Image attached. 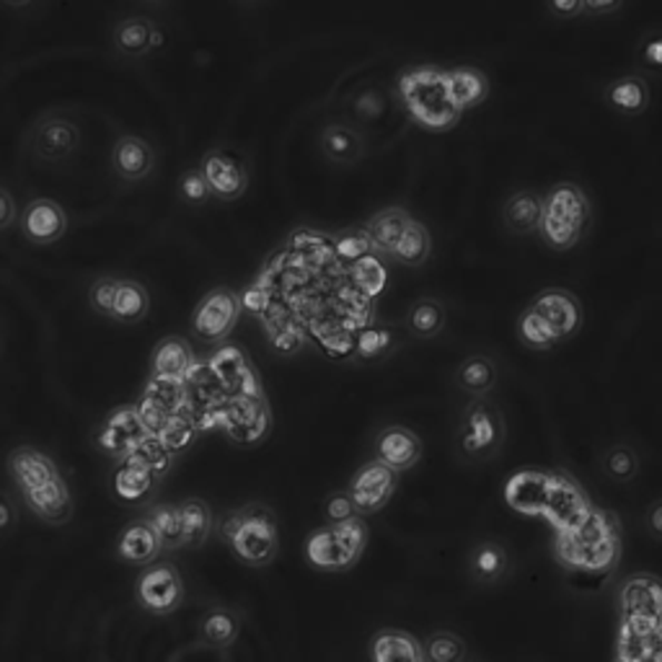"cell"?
I'll return each mask as SVG.
<instances>
[{"label": "cell", "mask_w": 662, "mask_h": 662, "mask_svg": "<svg viewBox=\"0 0 662 662\" xmlns=\"http://www.w3.org/2000/svg\"><path fill=\"white\" fill-rule=\"evenodd\" d=\"M273 425V414L265 394L228 396L220 412V427L238 445H254L267 435Z\"/></svg>", "instance_id": "cell-9"}, {"label": "cell", "mask_w": 662, "mask_h": 662, "mask_svg": "<svg viewBox=\"0 0 662 662\" xmlns=\"http://www.w3.org/2000/svg\"><path fill=\"white\" fill-rule=\"evenodd\" d=\"M117 290H119V277H111V275L96 277L89 287V306L93 308V314L111 318V308H115Z\"/></svg>", "instance_id": "cell-51"}, {"label": "cell", "mask_w": 662, "mask_h": 662, "mask_svg": "<svg viewBox=\"0 0 662 662\" xmlns=\"http://www.w3.org/2000/svg\"><path fill=\"white\" fill-rule=\"evenodd\" d=\"M158 486V474L140 456H127L117 464L111 474V492L125 505H138L146 502Z\"/></svg>", "instance_id": "cell-25"}, {"label": "cell", "mask_w": 662, "mask_h": 662, "mask_svg": "<svg viewBox=\"0 0 662 662\" xmlns=\"http://www.w3.org/2000/svg\"><path fill=\"white\" fill-rule=\"evenodd\" d=\"M241 298V310H254V314H265V310L269 308V290H265V287H249L244 295H238Z\"/></svg>", "instance_id": "cell-58"}, {"label": "cell", "mask_w": 662, "mask_h": 662, "mask_svg": "<svg viewBox=\"0 0 662 662\" xmlns=\"http://www.w3.org/2000/svg\"><path fill=\"white\" fill-rule=\"evenodd\" d=\"M241 636V619L236 611L218 609L207 611L202 621H199V640L213 650H230Z\"/></svg>", "instance_id": "cell-35"}, {"label": "cell", "mask_w": 662, "mask_h": 662, "mask_svg": "<svg viewBox=\"0 0 662 662\" xmlns=\"http://www.w3.org/2000/svg\"><path fill=\"white\" fill-rule=\"evenodd\" d=\"M6 468H8V474H11L13 484L21 490V494L37 490V486H42L47 482H52V478L62 476L58 464H55L47 453L34 448V445H19V448H13L11 453H8Z\"/></svg>", "instance_id": "cell-24"}, {"label": "cell", "mask_w": 662, "mask_h": 662, "mask_svg": "<svg viewBox=\"0 0 662 662\" xmlns=\"http://www.w3.org/2000/svg\"><path fill=\"white\" fill-rule=\"evenodd\" d=\"M640 62L662 76V31H648L640 42Z\"/></svg>", "instance_id": "cell-56"}, {"label": "cell", "mask_w": 662, "mask_h": 662, "mask_svg": "<svg viewBox=\"0 0 662 662\" xmlns=\"http://www.w3.org/2000/svg\"><path fill=\"white\" fill-rule=\"evenodd\" d=\"M142 396L161 406L166 414H174L179 412L181 406H187V383L148 378L146 388H142Z\"/></svg>", "instance_id": "cell-48"}, {"label": "cell", "mask_w": 662, "mask_h": 662, "mask_svg": "<svg viewBox=\"0 0 662 662\" xmlns=\"http://www.w3.org/2000/svg\"><path fill=\"white\" fill-rule=\"evenodd\" d=\"M207 370H210V376L218 381V386L230 396L261 394V383L241 347H220L210 357V363H207Z\"/></svg>", "instance_id": "cell-17"}, {"label": "cell", "mask_w": 662, "mask_h": 662, "mask_svg": "<svg viewBox=\"0 0 662 662\" xmlns=\"http://www.w3.org/2000/svg\"><path fill=\"white\" fill-rule=\"evenodd\" d=\"M396 486H398V474H394L388 466H383L373 458L365 466L357 468L353 482L347 486V492L353 494L357 513L363 517L386 507L391 497H394Z\"/></svg>", "instance_id": "cell-15"}, {"label": "cell", "mask_w": 662, "mask_h": 662, "mask_svg": "<svg viewBox=\"0 0 662 662\" xmlns=\"http://www.w3.org/2000/svg\"><path fill=\"white\" fill-rule=\"evenodd\" d=\"M273 342L277 349H283V353H293V349H298L303 345V334L295 329V326L283 324V332L277 334Z\"/></svg>", "instance_id": "cell-60"}, {"label": "cell", "mask_w": 662, "mask_h": 662, "mask_svg": "<svg viewBox=\"0 0 662 662\" xmlns=\"http://www.w3.org/2000/svg\"><path fill=\"white\" fill-rule=\"evenodd\" d=\"M150 314V293L138 280H119V290L111 308V322L140 324Z\"/></svg>", "instance_id": "cell-38"}, {"label": "cell", "mask_w": 662, "mask_h": 662, "mask_svg": "<svg viewBox=\"0 0 662 662\" xmlns=\"http://www.w3.org/2000/svg\"><path fill=\"white\" fill-rule=\"evenodd\" d=\"M322 150L337 164H355L363 156V138L349 125H326L322 132Z\"/></svg>", "instance_id": "cell-40"}, {"label": "cell", "mask_w": 662, "mask_h": 662, "mask_svg": "<svg viewBox=\"0 0 662 662\" xmlns=\"http://www.w3.org/2000/svg\"><path fill=\"white\" fill-rule=\"evenodd\" d=\"M445 83H448V93L456 109L466 111L482 103L490 96V78L484 70L474 66H458L445 70Z\"/></svg>", "instance_id": "cell-33"}, {"label": "cell", "mask_w": 662, "mask_h": 662, "mask_svg": "<svg viewBox=\"0 0 662 662\" xmlns=\"http://www.w3.org/2000/svg\"><path fill=\"white\" fill-rule=\"evenodd\" d=\"M619 616L662 621V577L652 572H636L626 577L619 593Z\"/></svg>", "instance_id": "cell-18"}, {"label": "cell", "mask_w": 662, "mask_h": 662, "mask_svg": "<svg viewBox=\"0 0 662 662\" xmlns=\"http://www.w3.org/2000/svg\"><path fill=\"white\" fill-rule=\"evenodd\" d=\"M398 345V334L394 326H365V329L355 337V353L363 360H378V357L394 353Z\"/></svg>", "instance_id": "cell-46"}, {"label": "cell", "mask_w": 662, "mask_h": 662, "mask_svg": "<svg viewBox=\"0 0 662 662\" xmlns=\"http://www.w3.org/2000/svg\"><path fill=\"white\" fill-rule=\"evenodd\" d=\"M368 254H373V246L363 228H347L345 234L337 236V241H334V257L342 259L349 267L363 257H368Z\"/></svg>", "instance_id": "cell-50"}, {"label": "cell", "mask_w": 662, "mask_h": 662, "mask_svg": "<svg viewBox=\"0 0 662 662\" xmlns=\"http://www.w3.org/2000/svg\"><path fill=\"white\" fill-rule=\"evenodd\" d=\"M150 378L158 381H177L185 383L191 370L197 368L195 353H191V345L179 337V334H171V337H164L154 347V355H150Z\"/></svg>", "instance_id": "cell-26"}, {"label": "cell", "mask_w": 662, "mask_h": 662, "mask_svg": "<svg viewBox=\"0 0 662 662\" xmlns=\"http://www.w3.org/2000/svg\"><path fill=\"white\" fill-rule=\"evenodd\" d=\"M241 318V298L230 287H215L197 303L189 329L205 345H218L228 339Z\"/></svg>", "instance_id": "cell-8"}, {"label": "cell", "mask_w": 662, "mask_h": 662, "mask_svg": "<svg viewBox=\"0 0 662 662\" xmlns=\"http://www.w3.org/2000/svg\"><path fill=\"white\" fill-rule=\"evenodd\" d=\"M220 536L246 567H269L280 554V528L267 505L251 502L223 517Z\"/></svg>", "instance_id": "cell-3"}, {"label": "cell", "mask_w": 662, "mask_h": 662, "mask_svg": "<svg viewBox=\"0 0 662 662\" xmlns=\"http://www.w3.org/2000/svg\"><path fill=\"white\" fill-rule=\"evenodd\" d=\"M513 562H510L507 549L497 541H482L468 554V574L478 585H500L510 577Z\"/></svg>", "instance_id": "cell-31"}, {"label": "cell", "mask_w": 662, "mask_h": 662, "mask_svg": "<svg viewBox=\"0 0 662 662\" xmlns=\"http://www.w3.org/2000/svg\"><path fill=\"white\" fill-rule=\"evenodd\" d=\"M199 429H202V427H199V419L195 417V412H191L189 404H187V406H181L179 412L169 414V419H166V425L161 429V435H158V441H161L164 448L169 451L174 458H177L197 443Z\"/></svg>", "instance_id": "cell-37"}, {"label": "cell", "mask_w": 662, "mask_h": 662, "mask_svg": "<svg viewBox=\"0 0 662 662\" xmlns=\"http://www.w3.org/2000/svg\"><path fill=\"white\" fill-rule=\"evenodd\" d=\"M595 505L590 502L585 490L567 474L552 472V484H549V497L544 507V517L554 525L556 533L572 531L585 521L590 510Z\"/></svg>", "instance_id": "cell-11"}, {"label": "cell", "mask_w": 662, "mask_h": 662, "mask_svg": "<svg viewBox=\"0 0 662 662\" xmlns=\"http://www.w3.org/2000/svg\"><path fill=\"white\" fill-rule=\"evenodd\" d=\"M644 525H648L652 539L662 541V500L652 502L648 507V513H644Z\"/></svg>", "instance_id": "cell-61"}, {"label": "cell", "mask_w": 662, "mask_h": 662, "mask_svg": "<svg viewBox=\"0 0 662 662\" xmlns=\"http://www.w3.org/2000/svg\"><path fill=\"white\" fill-rule=\"evenodd\" d=\"M27 142L31 156L39 158V161L58 164L66 161L68 156H73L78 146H81V130H78V125L66 115L47 111V115H42L31 125Z\"/></svg>", "instance_id": "cell-10"}, {"label": "cell", "mask_w": 662, "mask_h": 662, "mask_svg": "<svg viewBox=\"0 0 662 662\" xmlns=\"http://www.w3.org/2000/svg\"><path fill=\"white\" fill-rule=\"evenodd\" d=\"M142 437H146V429L140 425L135 404H125L111 409L107 417H103L99 429H96V448H99L103 456L122 461L132 456Z\"/></svg>", "instance_id": "cell-13"}, {"label": "cell", "mask_w": 662, "mask_h": 662, "mask_svg": "<svg viewBox=\"0 0 662 662\" xmlns=\"http://www.w3.org/2000/svg\"><path fill=\"white\" fill-rule=\"evenodd\" d=\"M68 234V213L58 199L34 197L21 210V236L34 246H52Z\"/></svg>", "instance_id": "cell-16"}, {"label": "cell", "mask_w": 662, "mask_h": 662, "mask_svg": "<svg viewBox=\"0 0 662 662\" xmlns=\"http://www.w3.org/2000/svg\"><path fill=\"white\" fill-rule=\"evenodd\" d=\"M554 554L572 572L603 574L621 560V528L616 515L593 507L577 528L556 533Z\"/></svg>", "instance_id": "cell-1"}, {"label": "cell", "mask_w": 662, "mask_h": 662, "mask_svg": "<svg viewBox=\"0 0 662 662\" xmlns=\"http://www.w3.org/2000/svg\"><path fill=\"white\" fill-rule=\"evenodd\" d=\"M199 174H202L210 195L220 202H234V199L244 197L249 189V169L241 158L228 154V150H210L199 161Z\"/></svg>", "instance_id": "cell-14"}, {"label": "cell", "mask_w": 662, "mask_h": 662, "mask_svg": "<svg viewBox=\"0 0 662 662\" xmlns=\"http://www.w3.org/2000/svg\"><path fill=\"white\" fill-rule=\"evenodd\" d=\"M181 513V549H202L213 533V513L207 502L189 497L179 502Z\"/></svg>", "instance_id": "cell-36"}, {"label": "cell", "mask_w": 662, "mask_h": 662, "mask_svg": "<svg viewBox=\"0 0 662 662\" xmlns=\"http://www.w3.org/2000/svg\"><path fill=\"white\" fill-rule=\"evenodd\" d=\"M179 197L185 199L187 205H202L210 199V187H207V181L202 174H199V169H189L181 174L179 179Z\"/></svg>", "instance_id": "cell-54"}, {"label": "cell", "mask_w": 662, "mask_h": 662, "mask_svg": "<svg viewBox=\"0 0 662 662\" xmlns=\"http://www.w3.org/2000/svg\"><path fill=\"white\" fill-rule=\"evenodd\" d=\"M135 603L148 616H171L185 603V580L177 564L158 560L150 567L140 570L135 580Z\"/></svg>", "instance_id": "cell-7"}, {"label": "cell", "mask_w": 662, "mask_h": 662, "mask_svg": "<svg viewBox=\"0 0 662 662\" xmlns=\"http://www.w3.org/2000/svg\"><path fill=\"white\" fill-rule=\"evenodd\" d=\"M135 456H140L142 461H146V464L158 474V478L166 476V472H169L171 464H174L171 453L164 448L158 437H150V435L142 437L138 448H135Z\"/></svg>", "instance_id": "cell-52"}, {"label": "cell", "mask_w": 662, "mask_h": 662, "mask_svg": "<svg viewBox=\"0 0 662 662\" xmlns=\"http://www.w3.org/2000/svg\"><path fill=\"white\" fill-rule=\"evenodd\" d=\"M16 220H19V205H16L11 191L0 187V234L11 230L16 226Z\"/></svg>", "instance_id": "cell-57"}, {"label": "cell", "mask_w": 662, "mask_h": 662, "mask_svg": "<svg viewBox=\"0 0 662 662\" xmlns=\"http://www.w3.org/2000/svg\"><path fill=\"white\" fill-rule=\"evenodd\" d=\"M324 515L329 525H337V523H347V521H355V517H360L357 513L355 502H353V494L347 490H337L332 492L329 497L324 500Z\"/></svg>", "instance_id": "cell-53"}, {"label": "cell", "mask_w": 662, "mask_h": 662, "mask_svg": "<svg viewBox=\"0 0 662 662\" xmlns=\"http://www.w3.org/2000/svg\"><path fill=\"white\" fill-rule=\"evenodd\" d=\"M601 466H603V474L613 478V482L626 484V482H634L636 474H640V456H636L634 448L619 443L603 453Z\"/></svg>", "instance_id": "cell-47"}, {"label": "cell", "mask_w": 662, "mask_h": 662, "mask_svg": "<svg viewBox=\"0 0 662 662\" xmlns=\"http://www.w3.org/2000/svg\"><path fill=\"white\" fill-rule=\"evenodd\" d=\"M549 13L562 16V19H577L585 13V0H556V3H549Z\"/></svg>", "instance_id": "cell-59"}, {"label": "cell", "mask_w": 662, "mask_h": 662, "mask_svg": "<svg viewBox=\"0 0 662 662\" xmlns=\"http://www.w3.org/2000/svg\"><path fill=\"white\" fill-rule=\"evenodd\" d=\"M398 96H402L406 115L429 132H448L461 122L464 111L456 109L445 70L437 66H419L398 78Z\"/></svg>", "instance_id": "cell-2"}, {"label": "cell", "mask_w": 662, "mask_h": 662, "mask_svg": "<svg viewBox=\"0 0 662 662\" xmlns=\"http://www.w3.org/2000/svg\"><path fill=\"white\" fill-rule=\"evenodd\" d=\"M505 226L515 236H531L539 234L541 218H544V197L533 189H521L505 202L502 210Z\"/></svg>", "instance_id": "cell-32"}, {"label": "cell", "mask_w": 662, "mask_h": 662, "mask_svg": "<svg viewBox=\"0 0 662 662\" xmlns=\"http://www.w3.org/2000/svg\"><path fill=\"white\" fill-rule=\"evenodd\" d=\"M425 443L412 427L388 425L376 437V461L388 466L394 474H404L422 461Z\"/></svg>", "instance_id": "cell-19"}, {"label": "cell", "mask_w": 662, "mask_h": 662, "mask_svg": "<svg viewBox=\"0 0 662 662\" xmlns=\"http://www.w3.org/2000/svg\"><path fill=\"white\" fill-rule=\"evenodd\" d=\"M549 484H552V472H541V468H523L507 478L505 484V502L515 513L544 517Z\"/></svg>", "instance_id": "cell-21"}, {"label": "cell", "mask_w": 662, "mask_h": 662, "mask_svg": "<svg viewBox=\"0 0 662 662\" xmlns=\"http://www.w3.org/2000/svg\"><path fill=\"white\" fill-rule=\"evenodd\" d=\"M636 662H662V655H652V658H644V660H636Z\"/></svg>", "instance_id": "cell-64"}, {"label": "cell", "mask_w": 662, "mask_h": 662, "mask_svg": "<svg viewBox=\"0 0 662 662\" xmlns=\"http://www.w3.org/2000/svg\"><path fill=\"white\" fill-rule=\"evenodd\" d=\"M349 277H353L355 290L363 293L365 298H376V295L386 290V283H388V273L376 251L368 254V257H363L360 261H355V265L349 267Z\"/></svg>", "instance_id": "cell-45"}, {"label": "cell", "mask_w": 662, "mask_h": 662, "mask_svg": "<svg viewBox=\"0 0 662 662\" xmlns=\"http://www.w3.org/2000/svg\"><path fill=\"white\" fill-rule=\"evenodd\" d=\"M11 523H13V507H11V502L0 494V533L11 528Z\"/></svg>", "instance_id": "cell-63"}, {"label": "cell", "mask_w": 662, "mask_h": 662, "mask_svg": "<svg viewBox=\"0 0 662 662\" xmlns=\"http://www.w3.org/2000/svg\"><path fill=\"white\" fill-rule=\"evenodd\" d=\"M497 378H500L497 363L486 355L466 357V360L456 368L458 388L466 391V394H474L476 398L490 394V391L497 386Z\"/></svg>", "instance_id": "cell-39"}, {"label": "cell", "mask_w": 662, "mask_h": 662, "mask_svg": "<svg viewBox=\"0 0 662 662\" xmlns=\"http://www.w3.org/2000/svg\"><path fill=\"white\" fill-rule=\"evenodd\" d=\"M590 220V199L574 181H560L544 197L539 234L556 251L574 249Z\"/></svg>", "instance_id": "cell-4"}, {"label": "cell", "mask_w": 662, "mask_h": 662, "mask_svg": "<svg viewBox=\"0 0 662 662\" xmlns=\"http://www.w3.org/2000/svg\"><path fill=\"white\" fill-rule=\"evenodd\" d=\"M368 546V525L363 517L355 521L324 525L306 541V560L310 567L322 572H345L360 562Z\"/></svg>", "instance_id": "cell-5"}, {"label": "cell", "mask_w": 662, "mask_h": 662, "mask_svg": "<svg viewBox=\"0 0 662 662\" xmlns=\"http://www.w3.org/2000/svg\"><path fill=\"white\" fill-rule=\"evenodd\" d=\"M433 254V236H429V228L425 223L414 220L409 223V228L404 230L402 241H398L394 257L402 261L406 267H422Z\"/></svg>", "instance_id": "cell-42"}, {"label": "cell", "mask_w": 662, "mask_h": 662, "mask_svg": "<svg viewBox=\"0 0 662 662\" xmlns=\"http://www.w3.org/2000/svg\"><path fill=\"white\" fill-rule=\"evenodd\" d=\"M135 412H138V419H140L142 429H146V435H150V437L161 435L166 419H169V414H166L161 406L154 404L146 396H140L138 402H135Z\"/></svg>", "instance_id": "cell-55"}, {"label": "cell", "mask_w": 662, "mask_h": 662, "mask_svg": "<svg viewBox=\"0 0 662 662\" xmlns=\"http://www.w3.org/2000/svg\"><path fill=\"white\" fill-rule=\"evenodd\" d=\"M603 99L613 111H619V115L636 117L642 115V111H648L652 101V91H650L648 78L629 73L605 86Z\"/></svg>", "instance_id": "cell-30"}, {"label": "cell", "mask_w": 662, "mask_h": 662, "mask_svg": "<svg viewBox=\"0 0 662 662\" xmlns=\"http://www.w3.org/2000/svg\"><path fill=\"white\" fill-rule=\"evenodd\" d=\"M425 662H468V644L461 634L441 629L433 632L422 644Z\"/></svg>", "instance_id": "cell-44"}, {"label": "cell", "mask_w": 662, "mask_h": 662, "mask_svg": "<svg viewBox=\"0 0 662 662\" xmlns=\"http://www.w3.org/2000/svg\"><path fill=\"white\" fill-rule=\"evenodd\" d=\"M412 215L406 207L391 205L383 207L376 215H370L368 223H365L363 230L368 236V241L373 246V251L383 254V257H394L398 241H402L404 230L409 228Z\"/></svg>", "instance_id": "cell-28"}, {"label": "cell", "mask_w": 662, "mask_h": 662, "mask_svg": "<svg viewBox=\"0 0 662 662\" xmlns=\"http://www.w3.org/2000/svg\"><path fill=\"white\" fill-rule=\"evenodd\" d=\"M111 45H115L119 58L138 60L154 50V47L161 45V31L146 16H132V19L117 23L115 34H111Z\"/></svg>", "instance_id": "cell-29"}, {"label": "cell", "mask_w": 662, "mask_h": 662, "mask_svg": "<svg viewBox=\"0 0 662 662\" xmlns=\"http://www.w3.org/2000/svg\"><path fill=\"white\" fill-rule=\"evenodd\" d=\"M445 322H448V314H445L441 300L419 298L412 303L409 316H406V329L419 339H433L445 329Z\"/></svg>", "instance_id": "cell-41"}, {"label": "cell", "mask_w": 662, "mask_h": 662, "mask_svg": "<svg viewBox=\"0 0 662 662\" xmlns=\"http://www.w3.org/2000/svg\"><path fill=\"white\" fill-rule=\"evenodd\" d=\"M624 8L621 0H609V3H593V0H585V13L595 16V13H616Z\"/></svg>", "instance_id": "cell-62"}, {"label": "cell", "mask_w": 662, "mask_h": 662, "mask_svg": "<svg viewBox=\"0 0 662 662\" xmlns=\"http://www.w3.org/2000/svg\"><path fill=\"white\" fill-rule=\"evenodd\" d=\"M23 505L34 517L47 523V525H68L73 521V513H76V500L73 494H70V486L62 476L52 478V482H47L42 486H37V490L31 492H23Z\"/></svg>", "instance_id": "cell-20"}, {"label": "cell", "mask_w": 662, "mask_h": 662, "mask_svg": "<svg viewBox=\"0 0 662 662\" xmlns=\"http://www.w3.org/2000/svg\"><path fill=\"white\" fill-rule=\"evenodd\" d=\"M111 169L127 185L148 179L156 169V150L140 135H119L111 148Z\"/></svg>", "instance_id": "cell-23"}, {"label": "cell", "mask_w": 662, "mask_h": 662, "mask_svg": "<svg viewBox=\"0 0 662 662\" xmlns=\"http://www.w3.org/2000/svg\"><path fill=\"white\" fill-rule=\"evenodd\" d=\"M373 662H425L422 642L402 629H383L370 640Z\"/></svg>", "instance_id": "cell-34"}, {"label": "cell", "mask_w": 662, "mask_h": 662, "mask_svg": "<svg viewBox=\"0 0 662 662\" xmlns=\"http://www.w3.org/2000/svg\"><path fill=\"white\" fill-rule=\"evenodd\" d=\"M505 417L490 398L478 396L466 406L458 422V453L468 461L494 458L505 445Z\"/></svg>", "instance_id": "cell-6"}, {"label": "cell", "mask_w": 662, "mask_h": 662, "mask_svg": "<svg viewBox=\"0 0 662 662\" xmlns=\"http://www.w3.org/2000/svg\"><path fill=\"white\" fill-rule=\"evenodd\" d=\"M146 521L150 528L156 531L158 541L164 544V552H174V549H181V513L179 505L174 502H158L146 513Z\"/></svg>", "instance_id": "cell-43"}, {"label": "cell", "mask_w": 662, "mask_h": 662, "mask_svg": "<svg viewBox=\"0 0 662 662\" xmlns=\"http://www.w3.org/2000/svg\"><path fill=\"white\" fill-rule=\"evenodd\" d=\"M517 337H521L525 347L541 349V353H544V349H552L556 345L552 332L546 329L544 322H541V318L533 314L531 308H525L523 314L517 316Z\"/></svg>", "instance_id": "cell-49"}, {"label": "cell", "mask_w": 662, "mask_h": 662, "mask_svg": "<svg viewBox=\"0 0 662 662\" xmlns=\"http://www.w3.org/2000/svg\"><path fill=\"white\" fill-rule=\"evenodd\" d=\"M528 308L552 332L556 345L564 339H572L582 326V306L577 295L564 290V287H546L528 303Z\"/></svg>", "instance_id": "cell-12"}, {"label": "cell", "mask_w": 662, "mask_h": 662, "mask_svg": "<svg viewBox=\"0 0 662 662\" xmlns=\"http://www.w3.org/2000/svg\"><path fill=\"white\" fill-rule=\"evenodd\" d=\"M652 655H662V621L621 619L616 662H636Z\"/></svg>", "instance_id": "cell-22"}, {"label": "cell", "mask_w": 662, "mask_h": 662, "mask_svg": "<svg viewBox=\"0 0 662 662\" xmlns=\"http://www.w3.org/2000/svg\"><path fill=\"white\" fill-rule=\"evenodd\" d=\"M164 544L158 541L156 531L150 528L146 517H138L130 525H125V531L117 539V556L130 567L146 570L150 564L161 560Z\"/></svg>", "instance_id": "cell-27"}]
</instances>
